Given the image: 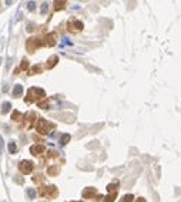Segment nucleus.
Listing matches in <instances>:
<instances>
[{"label": "nucleus", "instance_id": "7", "mask_svg": "<svg viewBox=\"0 0 181 202\" xmlns=\"http://www.w3.org/2000/svg\"><path fill=\"white\" fill-rule=\"evenodd\" d=\"M21 93H23V87H21V85H20V84H17L16 87H15V91H13V96H15V97H19V96H20Z\"/></svg>", "mask_w": 181, "mask_h": 202}, {"label": "nucleus", "instance_id": "1", "mask_svg": "<svg viewBox=\"0 0 181 202\" xmlns=\"http://www.w3.org/2000/svg\"><path fill=\"white\" fill-rule=\"evenodd\" d=\"M29 98L27 101H33L34 98H41V97H44V91L43 90H40V88H30L29 90V96H27Z\"/></svg>", "mask_w": 181, "mask_h": 202}, {"label": "nucleus", "instance_id": "5", "mask_svg": "<svg viewBox=\"0 0 181 202\" xmlns=\"http://www.w3.org/2000/svg\"><path fill=\"white\" fill-rule=\"evenodd\" d=\"M32 154H34V155H39V154H41V152L44 151V147L43 145H34V147H32Z\"/></svg>", "mask_w": 181, "mask_h": 202}, {"label": "nucleus", "instance_id": "13", "mask_svg": "<svg viewBox=\"0 0 181 202\" xmlns=\"http://www.w3.org/2000/svg\"><path fill=\"white\" fill-rule=\"evenodd\" d=\"M131 199H133V195H126L121 202H131Z\"/></svg>", "mask_w": 181, "mask_h": 202}, {"label": "nucleus", "instance_id": "2", "mask_svg": "<svg viewBox=\"0 0 181 202\" xmlns=\"http://www.w3.org/2000/svg\"><path fill=\"white\" fill-rule=\"evenodd\" d=\"M49 128H51V124H49L46 120H40V121H39L37 130H39L41 134H47V133H49Z\"/></svg>", "mask_w": 181, "mask_h": 202}, {"label": "nucleus", "instance_id": "9", "mask_svg": "<svg viewBox=\"0 0 181 202\" xmlns=\"http://www.w3.org/2000/svg\"><path fill=\"white\" fill-rule=\"evenodd\" d=\"M57 60H59V58H57V57H56V56H54V57H51V58H50V64H49V68H51L53 67V66H54V64H56V63H57Z\"/></svg>", "mask_w": 181, "mask_h": 202}, {"label": "nucleus", "instance_id": "4", "mask_svg": "<svg viewBox=\"0 0 181 202\" xmlns=\"http://www.w3.org/2000/svg\"><path fill=\"white\" fill-rule=\"evenodd\" d=\"M68 27H70V30H71V29H73V30H80V29H83V24L80 21L74 20V21H70V23H68Z\"/></svg>", "mask_w": 181, "mask_h": 202}, {"label": "nucleus", "instance_id": "17", "mask_svg": "<svg viewBox=\"0 0 181 202\" xmlns=\"http://www.w3.org/2000/svg\"><path fill=\"white\" fill-rule=\"evenodd\" d=\"M29 9H30V10H33V9H34V3H29Z\"/></svg>", "mask_w": 181, "mask_h": 202}, {"label": "nucleus", "instance_id": "10", "mask_svg": "<svg viewBox=\"0 0 181 202\" xmlns=\"http://www.w3.org/2000/svg\"><path fill=\"white\" fill-rule=\"evenodd\" d=\"M9 150H10L12 154H15V152H16V144H15V142H10V144H9Z\"/></svg>", "mask_w": 181, "mask_h": 202}, {"label": "nucleus", "instance_id": "6", "mask_svg": "<svg viewBox=\"0 0 181 202\" xmlns=\"http://www.w3.org/2000/svg\"><path fill=\"white\" fill-rule=\"evenodd\" d=\"M96 194V189L94 188H90V189H86L84 192H83V197L84 198H90V197H93Z\"/></svg>", "mask_w": 181, "mask_h": 202}, {"label": "nucleus", "instance_id": "16", "mask_svg": "<svg viewBox=\"0 0 181 202\" xmlns=\"http://www.w3.org/2000/svg\"><path fill=\"white\" fill-rule=\"evenodd\" d=\"M46 12H47V3H44L41 7V13H46Z\"/></svg>", "mask_w": 181, "mask_h": 202}, {"label": "nucleus", "instance_id": "3", "mask_svg": "<svg viewBox=\"0 0 181 202\" xmlns=\"http://www.w3.org/2000/svg\"><path fill=\"white\" fill-rule=\"evenodd\" d=\"M19 168H20V171H21L23 174H29V172H32V169H33V164L29 162V161H21Z\"/></svg>", "mask_w": 181, "mask_h": 202}, {"label": "nucleus", "instance_id": "11", "mask_svg": "<svg viewBox=\"0 0 181 202\" xmlns=\"http://www.w3.org/2000/svg\"><path fill=\"white\" fill-rule=\"evenodd\" d=\"M114 198H115V194H113V195H108V197L106 198V201H104V202H113V201H114Z\"/></svg>", "mask_w": 181, "mask_h": 202}, {"label": "nucleus", "instance_id": "8", "mask_svg": "<svg viewBox=\"0 0 181 202\" xmlns=\"http://www.w3.org/2000/svg\"><path fill=\"white\" fill-rule=\"evenodd\" d=\"M68 139H70V135H63V137H61V139H60V144H63V145H64V144H67V142H68Z\"/></svg>", "mask_w": 181, "mask_h": 202}, {"label": "nucleus", "instance_id": "14", "mask_svg": "<svg viewBox=\"0 0 181 202\" xmlns=\"http://www.w3.org/2000/svg\"><path fill=\"white\" fill-rule=\"evenodd\" d=\"M27 194H29V197H30V198H34V197H36L34 189H29V191H27Z\"/></svg>", "mask_w": 181, "mask_h": 202}, {"label": "nucleus", "instance_id": "15", "mask_svg": "<svg viewBox=\"0 0 181 202\" xmlns=\"http://www.w3.org/2000/svg\"><path fill=\"white\" fill-rule=\"evenodd\" d=\"M27 66H29V64H27V60H24V61H23V64H21V67H20V70H24V68H27Z\"/></svg>", "mask_w": 181, "mask_h": 202}, {"label": "nucleus", "instance_id": "20", "mask_svg": "<svg viewBox=\"0 0 181 202\" xmlns=\"http://www.w3.org/2000/svg\"><path fill=\"white\" fill-rule=\"evenodd\" d=\"M73 202H74V201H73Z\"/></svg>", "mask_w": 181, "mask_h": 202}, {"label": "nucleus", "instance_id": "18", "mask_svg": "<svg viewBox=\"0 0 181 202\" xmlns=\"http://www.w3.org/2000/svg\"><path fill=\"white\" fill-rule=\"evenodd\" d=\"M1 147H3V144H1V137H0V152H1Z\"/></svg>", "mask_w": 181, "mask_h": 202}, {"label": "nucleus", "instance_id": "19", "mask_svg": "<svg viewBox=\"0 0 181 202\" xmlns=\"http://www.w3.org/2000/svg\"><path fill=\"white\" fill-rule=\"evenodd\" d=\"M138 202H146V201H144V199H143V198H140V201H138Z\"/></svg>", "mask_w": 181, "mask_h": 202}, {"label": "nucleus", "instance_id": "12", "mask_svg": "<svg viewBox=\"0 0 181 202\" xmlns=\"http://www.w3.org/2000/svg\"><path fill=\"white\" fill-rule=\"evenodd\" d=\"M9 108H10V104H9V102H4V104H3V113L6 114Z\"/></svg>", "mask_w": 181, "mask_h": 202}]
</instances>
